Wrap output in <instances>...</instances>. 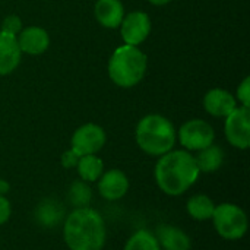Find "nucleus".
Segmentation results:
<instances>
[{
    "label": "nucleus",
    "instance_id": "obj_1",
    "mask_svg": "<svg viewBox=\"0 0 250 250\" xmlns=\"http://www.w3.org/2000/svg\"><path fill=\"white\" fill-rule=\"evenodd\" d=\"M195 157L188 151H170L158 160L155 166V180L158 188L170 195L185 193L199 177Z\"/></svg>",
    "mask_w": 250,
    "mask_h": 250
},
{
    "label": "nucleus",
    "instance_id": "obj_2",
    "mask_svg": "<svg viewBox=\"0 0 250 250\" xmlns=\"http://www.w3.org/2000/svg\"><path fill=\"white\" fill-rule=\"evenodd\" d=\"M63 236L70 250H101L107 237L105 223L89 207L78 208L66 217Z\"/></svg>",
    "mask_w": 250,
    "mask_h": 250
},
{
    "label": "nucleus",
    "instance_id": "obj_3",
    "mask_svg": "<svg viewBox=\"0 0 250 250\" xmlns=\"http://www.w3.org/2000/svg\"><path fill=\"white\" fill-rule=\"evenodd\" d=\"M136 142L144 152L161 157L170 152L176 144L174 126L164 116H145L136 126Z\"/></svg>",
    "mask_w": 250,
    "mask_h": 250
},
{
    "label": "nucleus",
    "instance_id": "obj_4",
    "mask_svg": "<svg viewBox=\"0 0 250 250\" xmlns=\"http://www.w3.org/2000/svg\"><path fill=\"white\" fill-rule=\"evenodd\" d=\"M146 67V54L135 45L125 44L116 48L110 57L108 75L117 86L132 88L144 79Z\"/></svg>",
    "mask_w": 250,
    "mask_h": 250
},
{
    "label": "nucleus",
    "instance_id": "obj_5",
    "mask_svg": "<svg viewBox=\"0 0 250 250\" xmlns=\"http://www.w3.org/2000/svg\"><path fill=\"white\" fill-rule=\"evenodd\" d=\"M211 220L217 233L226 240H239L248 231L246 212L234 204L217 205Z\"/></svg>",
    "mask_w": 250,
    "mask_h": 250
},
{
    "label": "nucleus",
    "instance_id": "obj_6",
    "mask_svg": "<svg viewBox=\"0 0 250 250\" xmlns=\"http://www.w3.org/2000/svg\"><path fill=\"white\" fill-rule=\"evenodd\" d=\"M179 139L188 151H201L214 144L215 132L208 122L193 119L180 127Z\"/></svg>",
    "mask_w": 250,
    "mask_h": 250
},
{
    "label": "nucleus",
    "instance_id": "obj_7",
    "mask_svg": "<svg viewBox=\"0 0 250 250\" xmlns=\"http://www.w3.org/2000/svg\"><path fill=\"white\" fill-rule=\"evenodd\" d=\"M227 141L239 148L248 149L250 145V111L248 107H236L227 117L224 125Z\"/></svg>",
    "mask_w": 250,
    "mask_h": 250
},
{
    "label": "nucleus",
    "instance_id": "obj_8",
    "mask_svg": "<svg viewBox=\"0 0 250 250\" xmlns=\"http://www.w3.org/2000/svg\"><path fill=\"white\" fill-rule=\"evenodd\" d=\"M72 151L79 155H92L97 154L105 144V132L101 126L95 123H86L76 129L72 136Z\"/></svg>",
    "mask_w": 250,
    "mask_h": 250
},
{
    "label": "nucleus",
    "instance_id": "obj_9",
    "mask_svg": "<svg viewBox=\"0 0 250 250\" xmlns=\"http://www.w3.org/2000/svg\"><path fill=\"white\" fill-rule=\"evenodd\" d=\"M120 32L125 44L138 47L151 32V19L145 12L136 10L126 15L120 23Z\"/></svg>",
    "mask_w": 250,
    "mask_h": 250
},
{
    "label": "nucleus",
    "instance_id": "obj_10",
    "mask_svg": "<svg viewBox=\"0 0 250 250\" xmlns=\"http://www.w3.org/2000/svg\"><path fill=\"white\" fill-rule=\"evenodd\" d=\"M129 180L122 170L113 168L101 174L98 182V192L107 201H117L127 193Z\"/></svg>",
    "mask_w": 250,
    "mask_h": 250
},
{
    "label": "nucleus",
    "instance_id": "obj_11",
    "mask_svg": "<svg viewBox=\"0 0 250 250\" xmlns=\"http://www.w3.org/2000/svg\"><path fill=\"white\" fill-rule=\"evenodd\" d=\"M16 40L21 53H26L31 56L42 54L50 45V37L47 31L40 26H28L26 29L19 32Z\"/></svg>",
    "mask_w": 250,
    "mask_h": 250
},
{
    "label": "nucleus",
    "instance_id": "obj_12",
    "mask_svg": "<svg viewBox=\"0 0 250 250\" xmlns=\"http://www.w3.org/2000/svg\"><path fill=\"white\" fill-rule=\"evenodd\" d=\"M204 107L205 110L215 117H227L236 107V98L226 89L214 88L207 92L204 98Z\"/></svg>",
    "mask_w": 250,
    "mask_h": 250
},
{
    "label": "nucleus",
    "instance_id": "obj_13",
    "mask_svg": "<svg viewBox=\"0 0 250 250\" xmlns=\"http://www.w3.org/2000/svg\"><path fill=\"white\" fill-rule=\"evenodd\" d=\"M21 54L16 37L0 31V76L12 73L18 67Z\"/></svg>",
    "mask_w": 250,
    "mask_h": 250
},
{
    "label": "nucleus",
    "instance_id": "obj_14",
    "mask_svg": "<svg viewBox=\"0 0 250 250\" xmlns=\"http://www.w3.org/2000/svg\"><path fill=\"white\" fill-rule=\"evenodd\" d=\"M157 242L164 250H190V237L176 226L163 224L157 229Z\"/></svg>",
    "mask_w": 250,
    "mask_h": 250
},
{
    "label": "nucleus",
    "instance_id": "obj_15",
    "mask_svg": "<svg viewBox=\"0 0 250 250\" xmlns=\"http://www.w3.org/2000/svg\"><path fill=\"white\" fill-rule=\"evenodd\" d=\"M97 21L105 28H119L125 18V7L120 0H98L94 7Z\"/></svg>",
    "mask_w": 250,
    "mask_h": 250
},
{
    "label": "nucleus",
    "instance_id": "obj_16",
    "mask_svg": "<svg viewBox=\"0 0 250 250\" xmlns=\"http://www.w3.org/2000/svg\"><path fill=\"white\" fill-rule=\"evenodd\" d=\"M63 217H64V208L59 201L53 198H47L41 201L34 211V218L37 224L45 229L56 227L63 220Z\"/></svg>",
    "mask_w": 250,
    "mask_h": 250
},
{
    "label": "nucleus",
    "instance_id": "obj_17",
    "mask_svg": "<svg viewBox=\"0 0 250 250\" xmlns=\"http://www.w3.org/2000/svg\"><path fill=\"white\" fill-rule=\"evenodd\" d=\"M196 166L199 171L204 173H214L217 171L223 163H224V151L218 145H209L199 151V154L195 157Z\"/></svg>",
    "mask_w": 250,
    "mask_h": 250
},
{
    "label": "nucleus",
    "instance_id": "obj_18",
    "mask_svg": "<svg viewBox=\"0 0 250 250\" xmlns=\"http://www.w3.org/2000/svg\"><path fill=\"white\" fill-rule=\"evenodd\" d=\"M76 168L83 182H97L104 171V163L95 154L83 155L79 157Z\"/></svg>",
    "mask_w": 250,
    "mask_h": 250
},
{
    "label": "nucleus",
    "instance_id": "obj_19",
    "mask_svg": "<svg viewBox=\"0 0 250 250\" xmlns=\"http://www.w3.org/2000/svg\"><path fill=\"white\" fill-rule=\"evenodd\" d=\"M215 204L207 195H195L188 201V212L193 220L207 221L212 218Z\"/></svg>",
    "mask_w": 250,
    "mask_h": 250
},
{
    "label": "nucleus",
    "instance_id": "obj_20",
    "mask_svg": "<svg viewBox=\"0 0 250 250\" xmlns=\"http://www.w3.org/2000/svg\"><path fill=\"white\" fill-rule=\"evenodd\" d=\"M67 199L75 209L78 208H86L91 204L92 199V190L89 185L83 180H75L67 192Z\"/></svg>",
    "mask_w": 250,
    "mask_h": 250
},
{
    "label": "nucleus",
    "instance_id": "obj_21",
    "mask_svg": "<svg viewBox=\"0 0 250 250\" xmlns=\"http://www.w3.org/2000/svg\"><path fill=\"white\" fill-rule=\"evenodd\" d=\"M125 250H161V248L151 231L139 230L127 240Z\"/></svg>",
    "mask_w": 250,
    "mask_h": 250
},
{
    "label": "nucleus",
    "instance_id": "obj_22",
    "mask_svg": "<svg viewBox=\"0 0 250 250\" xmlns=\"http://www.w3.org/2000/svg\"><path fill=\"white\" fill-rule=\"evenodd\" d=\"M21 28H22V21H21V18L16 16V15H9V16H6V18L3 19L0 31H3V32H6V34H9V35L16 37V35L21 32Z\"/></svg>",
    "mask_w": 250,
    "mask_h": 250
},
{
    "label": "nucleus",
    "instance_id": "obj_23",
    "mask_svg": "<svg viewBox=\"0 0 250 250\" xmlns=\"http://www.w3.org/2000/svg\"><path fill=\"white\" fill-rule=\"evenodd\" d=\"M237 98L243 107H250V78H245L243 82L237 88Z\"/></svg>",
    "mask_w": 250,
    "mask_h": 250
},
{
    "label": "nucleus",
    "instance_id": "obj_24",
    "mask_svg": "<svg viewBox=\"0 0 250 250\" xmlns=\"http://www.w3.org/2000/svg\"><path fill=\"white\" fill-rule=\"evenodd\" d=\"M12 214V208H10V202L7 201V198L4 195H0V226L4 224Z\"/></svg>",
    "mask_w": 250,
    "mask_h": 250
},
{
    "label": "nucleus",
    "instance_id": "obj_25",
    "mask_svg": "<svg viewBox=\"0 0 250 250\" xmlns=\"http://www.w3.org/2000/svg\"><path fill=\"white\" fill-rule=\"evenodd\" d=\"M78 161H79V155H76L72 149L66 151V152L62 155V164H63V167H66V168H73V167H76Z\"/></svg>",
    "mask_w": 250,
    "mask_h": 250
},
{
    "label": "nucleus",
    "instance_id": "obj_26",
    "mask_svg": "<svg viewBox=\"0 0 250 250\" xmlns=\"http://www.w3.org/2000/svg\"><path fill=\"white\" fill-rule=\"evenodd\" d=\"M171 0H149V3H152V4H155V6H163V4H167V3H170Z\"/></svg>",
    "mask_w": 250,
    "mask_h": 250
},
{
    "label": "nucleus",
    "instance_id": "obj_27",
    "mask_svg": "<svg viewBox=\"0 0 250 250\" xmlns=\"http://www.w3.org/2000/svg\"><path fill=\"white\" fill-rule=\"evenodd\" d=\"M0 182H1V179H0Z\"/></svg>",
    "mask_w": 250,
    "mask_h": 250
}]
</instances>
